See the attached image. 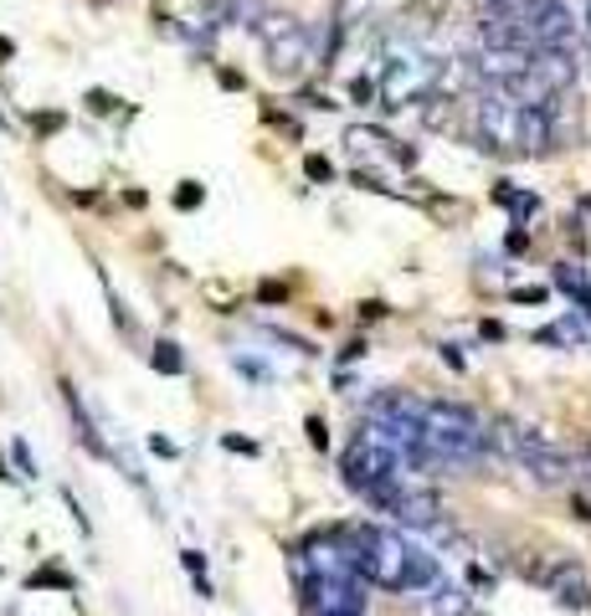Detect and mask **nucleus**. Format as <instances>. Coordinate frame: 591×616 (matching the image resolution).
I'll use <instances>...</instances> for the list:
<instances>
[{"label": "nucleus", "mask_w": 591, "mask_h": 616, "mask_svg": "<svg viewBox=\"0 0 591 616\" xmlns=\"http://www.w3.org/2000/svg\"><path fill=\"white\" fill-rule=\"evenodd\" d=\"M298 590H304V612H309V616H365L361 576H349V580L314 576V580H304Z\"/></svg>", "instance_id": "obj_4"}, {"label": "nucleus", "mask_w": 591, "mask_h": 616, "mask_svg": "<svg viewBox=\"0 0 591 616\" xmlns=\"http://www.w3.org/2000/svg\"><path fill=\"white\" fill-rule=\"evenodd\" d=\"M304 170H309V180H329V160H319V155H309V160H304Z\"/></svg>", "instance_id": "obj_22"}, {"label": "nucleus", "mask_w": 591, "mask_h": 616, "mask_svg": "<svg viewBox=\"0 0 591 616\" xmlns=\"http://www.w3.org/2000/svg\"><path fill=\"white\" fill-rule=\"evenodd\" d=\"M587 41H591V21H587Z\"/></svg>", "instance_id": "obj_26"}, {"label": "nucleus", "mask_w": 591, "mask_h": 616, "mask_svg": "<svg viewBox=\"0 0 591 616\" xmlns=\"http://www.w3.org/2000/svg\"><path fill=\"white\" fill-rule=\"evenodd\" d=\"M355 535V565H361V580L386 590H432L437 586V560L427 549L406 545L396 529H381V524H361L349 529Z\"/></svg>", "instance_id": "obj_1"}, {"label": "nucleus", "mask_w": 591, "mask_h": 616, "mask_svg": "<svg viewBox=\"0 0 591 616\" xmlns=\"http://www.w3.org/2000/svg\"><path fill=\"white\" fill-rule=\"evenodd\" d=\"M524 473H530L535 483H545V488H555V483H571L581 468H577V457L555 453V447L545 443V447H535V453L524 457Z\"/></svg>", "instance_id": "obj_9"}, {"label": "nucleus", "mask_w": 591, "mask_h": 616, "mask_svg": "<svg viewBox=\"0 0 591 616\" xmlns=\"http://www.w3.org/2000/svg\"><path fill=\"white\" fill-rule=\"evenodd\" d=\"M180 565L190 570L196 590H201V596H211V580H206V555H201V549H186V555H180Z\"/></svg>", "instance_id": "obj_16"}, {"label": "nucleus", "mask_w": 591, "mask_h": 616, "mask_svg": "<svg viewBox=\"0 0 591 616\" xmlns=\"http://www.w3.org/2000/svg\"><path fill=\"white\" fill-rule=\"evenodd\" d=\"M427 616H469V590L443 586V590H437V596L427 602Z\"/></svg>", "instance_id": "obj_14"}, {"label": "nucleus", "mask_w": 591, "mask_h": 616, "mask_svg": "<svg viewBox=\"0 0 591 616\" xmlns=\"http://www.w3.org/2000/svg\"><path fill=\"white\" fill-rule=\"evenodd\" d=\"M257 37L268 41V72L273 78H298L309 68V31L298 27L294 16H263L257 21Z\"/></svg>", "instance_id": "obj_2"}, {"label": "nucleus", "mask_w": 591, "mask_h": 616, "mask_svg": "<svg viewBox=\"0 0 591 616\" xmlns=\"http://www.w3.org/2000/svg\"><path fill=\"white\" fill-rule=\"evenodd\" d=\"M11 453H16V468H21V478H37V457L27 453V443H16Z\"/></svg>", "instance_id": "obj_19"}, {"label": "nucleus", "mask_w": 591, "mask_h": 616, "mask_svg": "<svg viewBox=\"0 0 591 616\" xmlns=\"http://www.w3.org/2000/svg\"><path fill=\"white\" fill-rule=\"evenodd\" d=\"M263 0H216V21H237V27H257L263 21Z\"/></svg>", "instance_id": "obj_12"}, {"label": "nucleus", "mask_w": 591, "mask_h": 616, "mask_svg": "<svg viewBox=\"0 0 591 616\" xmlns=\"http://www.w3.org/2000/svg\"><path fill=\"white\" fill-rule=\"evenodd\" d=\"M149 365H155L160 376H180V370H186V360H180V345H170V339H160V345L149 349Z\"/></svg>", "instance_id": "obj_15"}, {"label": "nucleus", "mask_w": 591, "mask_h": 616, "mask_svg": "<svg viewBox=\"0 0 591 616\" xmlns=\"http://www.w3.org/2000/svg\"><path fill=\"white\" fill-rule=\"evenodd\" d=\"M555 288L577 298V304H581V314H591V282H587V272H581V268L561 262V268H555Z\"/></svg>", "instance_id": "obj_13"}, {"label": "nucleus", "mask_w": 591, "mask_h": 616, "mask_svg": "<svg viewBox=\"0 0 591 616\" xmlns=\"http://www.w3.org/2000/svg\"><path fill=\"white\" fill-rule=\"evenodd\" d=\"M31 586H57V590H72L68 576H57V570H41V576H31Z\"/></svg>", "instance_id": "obj_21"}, {"label": "nucleus", "mask_w": 591, "mask_h": 616, "mask_svg": "<svg viewBox=\"0 0 591 616\" xmlns=\"http://www.w3.org/2000/svg\"><path fill=\"white\" fill-rule=\"evenodd\" d=\"M437 78H443V68L437 62H427V57H406V62H391L386 72V108H402L412 103V98H427L432 88H437Z\"/></svg>", "instance_id": "obj_6"}, {"label": "nucleus", "mask_w": 591, "mask_h": 616, "mask_svg": "<svg viewBox=\"0 0 591 616\" xmlns=\"http://www.w3.org/2000/svg\"><path fill=\"white\" fill-rule=\"evenodd\" d=\"M62 401H68V411H72V427H78V437H82V447L88 453H98L104 457L108 447H104V437H98V427H93V416H88V406H82V396L72 386H62Z\"/></svg>", "instance_id": "obj_11"}, {"label": "nucleus", "mask_w": 591, "mask_h": 616, "mask_svg": "<svg viewBox=\"0 0 591 616\" xmlns=\"http://www.w3.org/2000/svg\"><path fill=\"white\" fill-rule=\"evenodd\" d=\"M469 586H494V576H489V570H484V565H469Z\"/></svg>", "instance_id": "obj_23"}, {"label": "nucleus", "mask_w": 591, "mask_h": 616, "mask_svg": "<svg viewBox=\"0 0 591 616\" xmlns=\"http://www.w3.org/2000/svg\"><path fill=\"white\" fill-rule=\"evenodd\" d=\"M349 98H355V103H371V98H376V82H371V78H355V82H349Z\"/></svg>", "instance_id": "obj_20"}, {"label": "nucleus", "mask_w": 591, "mask_h": 616, "mask_svg": "<svg viewBox=\"0 0 591 616\" xmlns=\"http://www.w3.org/2000/svg\"><path fill=\"white\" fill-rule=\"evenodd\" d=\"M535 41L540 47H577V16L565 11L561 0H551V6L535 16Z\"/></svg>", "instance_id": "obj_10"}, {"label": "nucleus", "mask_w": 591, "mask_h": 616, "mask_svg": "<svg viewBox=\"0 0 591 616\" xmlns=\"http://www.w3.org/2000/svg\"><path fill=\"white\" fill-rule=\"evenodd\" d=\"M530 72H535L551 93H565L571 82H577L581 62H577V47H540L535 62H530Z\"/></svg>", "instance_id": "obj_8"}, {"label": "nucleus", "mask_w": 591, "mask_h": 616, "mask_svg": "<svg viewBox=\"0 0 591 616\" xmlns=\"http://www.w3.org/2000/svg\"><path fill=\"white\" fill-rule=\"evenodd\" d=\"M0 123H6V113H0Z\"/></svg>", "instance_id": "obj_27"}, {"label": "nucleus", "mask_w": 591, "mask_h": 616, "mask_svg": "<svg viewBox=\"0 0 591 616\" xmlns=\"http://www.w3.org/2000/svg\"><path fill=\"white\" fill-rule=\"evenodd\" d=\"M304 431H309V443L319 447V453H324V447H329V427H324L319 416H309V421H304Z\"/></svg>", "instance_id": "obj_18"}, {"label": "nucleus", "mask_w": 591, "mask_h": 616, "mask_svg": "<svg viewBox=\"0 0 591 616\" xmlns=\"http://www.w3.org/2000/svg\"><path fill=\"white\" fill-rule=\"evenodd\" d=\"M520 119H524V108L514 98H504L499 88H489V98L479 103V145L499 149V155L520 149Z\"/></svg>", "instance_id": "obj_5"}, {"label": "nucleus", "mask_w": 591, "mask_h": 616, "mask_svg": "<svg viewBox=\"0 0 591 616\" xmlns=\"http://www.w3.org/2000/svg\"><path fill=\"white\" fill-rule=\"evenodd\" d=\"M587 478H591V457H587Z\"/></svg>", "instance_id": "obj_25"}, {"label": "nucleus", "mask_w": 591, "mask_h": 616, "mask_svg": "<svg viewBox=\"0 0 591 616\" xmlns=\"http://www.w3.org/2000/svg\"><path fill=\"white\" fill-rule=\"evenodd\" d=\"M524 576L535 580V586H545L561 606H581L591 602V580H587V565L571 560V555H545V560L535 565H520Z\"/></svg>", "instance_id": "obj_3"}, {"label": "nucleus", "mask_w": 591, "mask_h": 616, "mask_svg": "<svg viewBox=\"0 0 591 616\" xmlns=\"http://www.w3.org/2000/svg\"><path fill=\"white\" fill-rule=\"evenodd\" d=\"M221 443H227V453H247V457L257 453V443H247V437H221Z\"/></svg>", "instance_id": "obj_24"}, {"label": "nucleus", "mask_w": 591, "mask_h": 616, "mask_svg": "<svg viewBox=\"0 0 591 616\" xmlns=\"http://www.w3.org/2000/svg\"><path fill=\"white\" fill-rule=\"evenodd\" d=\"M206 201V190L196 186V180H186V186L175 190V206H180V211H190V206H201Z\"/></svg>", "instance_id": "obj_17"}, {"label": "nucleus", "mask_w": 591, "mask_h": 616, "mask_svg": "<svg viewBox=\"0 0 591 616\" xmlns=\"http://www.w3.org/2000/svg\"><path fill=\"white\" fill-rule=\"evenodd\" d=\"M391 519L406 524V529H437V524H443V498L432 494V488H402Z\"/></svg>", "instance_id": "obj_7"}]
</instances>
